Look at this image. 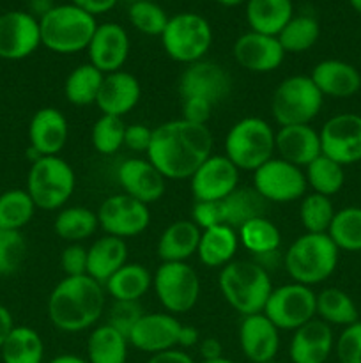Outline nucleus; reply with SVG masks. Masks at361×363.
Returning <instances> with one entry per match:
<instances>
[{
  "label": "nucleus",
  "instance_id": "29",
  "mask_svg": "<svg viewBox=\"0 0 361 363\" xmlns=\"http://www.w3.org/2000/svg\"><path fill=\"white\" fill-rule=\"evenodd\" d=\"M202 229L193 220H177L161 233L158 240V257L161 262H186L197 254Z\"/></svg>",
  "mask_w": 361,
  "mask_h": 363
},
{
  "label": "nucleus",
  "instance_id": "27",
  "mask_svg": "<svg viewBox=\"0 0 361 363\" xmlns=\"http://www.w3.org/2000/svg\"><path fill=\"white\" fill-rule=\"evenodd\" d=\"M275 152H278V158L304 170L322 155L319 131L310 124L280 126L275 133Z\"/></svg>",
  "mask_w": 361,
  "mask_h": 363
},
{
  "label": "nucleus",
  "instance_id": "54",
  "mask_svg": "<svg viewBox=\"0 0 361 363\" xmlns=\"http://www.w3.org/2000/svg\"><path fill=\"white\" fill-rule=\"evenodd\" d=\"M147 363H197V362H195L193 358H191V354H188L184 350L173 347V350L151 354Z\"/></svg>",
  "mask_w": 361,
  "mask_h": 363
},
{
  "label": "nucleus",
  "instance_id": "46",
  "mask_svg": "<svg viewBox=\"0 0 361 363\" xmlns=\"http://www.w3.org/2000/svg\"><path fill=\"white\" fill-rule=\"evenodd\" d=\"M126 126L122 117L103 116L92 124L91 142L99 155H113L124 145Z\"/></svg>",
  "mask_w": 361,
  "mask_h": 363
},
{
  "label": "nucleus",
  "instance_id": "45",
  "mask_svg": "<svg viewBox=\"0 0 361 363\" xmlns=\"http://www.w3.org/2000/svg\"><path fill=\"white\" fill-rule=\"evenodd\" d=\"M127 18H130L131 25L142 34L161 38L170 16L161 6L152 0H134L127 9Z\"/></svg>",
  "mask_w": 361,
  "mask_h": 363
},
{
  "label": "nucleus",
  "instance_id": "43",
  "mask_svg": "<svg viewBox=\"0 0 361 363\" xmlns=\"http://www.w3.org/2000/svg\"><path fill=\"white\" fill-rule=\"evenodd\" d=\"M35 204L27 190L14 188L0 195V229L20 230L35 213Z\"/></svg>",
  "mask_w": 361,
  "mask_h": 363
},
{
  "label": "nucleus",
  "instance_id": "57",
  "mask_svg": "<svg viewBox=\"0 0 361 363\" xmlns=\"http://www.w3.org/2000/svg\"><path fill=\"white\" fill-rule=\"evenodd\" d=\"M14 326L16 325H14L11 311L7 307H4V305H0V350H2L4 342H6V339L9 337V333L13 332Z\"/></svg>",
  "mask_w": 361,
  "mask_h": 363
},
{
  "label": "nucleus",
  "instance_id": "37",
  "mask_svg": "<svg viewBox=\"0 0 361 363\" xmlns=\"http://www.w3.org/2000/svg\"><path fill=\"white\" fill-rule=\"evenodd\" d=\"M0 354L4 363H42L45 344L41 335L30 326H14Z\"/></svg>",
  "mask_w": 361,
  "mask_h": 363
},
{
  "label": "nucleus",
  "instance_id": "23",
  "mask_svg": "<svg viewBox=\"0 0 361 363\" xmlns=\"http://www.w3.org/2000/svg\"><path fill=\"white\" fill-rule=\"evenodd\" d=\"M243 354L251 363L275 362L280 351V330L262 314L246 315L237 330Z\"/></svg>",
  "mask_w": 361,
  "mask_h": 363
},
{
  "label": "nucleus",
  "instance_id": "59",
  "mask_svg": "<svg viewBox=\"0 0 361 363\" xmlns=\"http://www.w3.org/2000/svg\"><path fill=\"white\" fill-rule=\"evenodd\" d=\"M218 2L219 6H225V7H236L241 6V4H246V0H214Z\"/></svg>",
  "mask_w": 361,
  "mask_h": 363
},
{
  "label": "nucleus",
  "instance_id": "10",
  "mask_svg": "<svg viewBox=\"0 0 361 363\" xmlns=\"http://www.w3.org/2000/svg\"><path fill=\"white\" fill-rule=\"evenodd\" d=\"M268 202L253 188H237L225 199L212 202H195L191 209V220L200 229L214 225H229L239 229L248 220L265 216Z\"/></svg>",
  "mask_w": 361,
  "mask_h": 363
},
{
  "label": "nucleus",
  "instance_id": "49",
  "mask_svg": "<svg viewBox=\"0 0 361 363\" xmlns=\"http://www.w3.org/2000/svg\"><path fill=\"white\" fill-rule=\"evenodd\" d=\"M145 312L142 311L138 301H113L112 308L108 312V325L120 332L122 335H130L133 326L137 325L138 319L144 315Z\"/></svg>",
  "mask_w": 361,
  "mask_h": 363
},
{
  "label": "nucleus",
  "instance_id": "28",
  "mask_svg": "<svg viewBox=\"0 0 361 363\" xmlns=\"http://www.w3.org/2000/svg\"><path fill=\"white\" fill-rule=\"evenodd\" d=\"M310 78L317 85L322 96L345 99L361 89V73L356 66L338 59H326L315 64Z\"/></svg>",
  "mask_w": 361,
  "mask_h": 363
},
{
  "label": "nucleus",
  "instance_id": "21",
  "mask_svg": "<svg viewBox=\"0 0 361 363\" xmlns=\"http://www.w3.org/2000/svg\"><path fill=\"white\" fill-rule=\"evenodd\" d=\"M232 55L236 62L250 73H273L282 66L287 53L276 35L250 30L236 39Z\"/></svg>",
  "mask_w": 361,
  "mask_h": 363
},
{
  "label": "nucleus",
  "instance_id": "20",
  "mask_svg": "<svg viewBox=\"0 0 361 363\" xmlns=\"http://www.w3.org/2000/svg\"><path fill=\"white\" fill-rule=\"evenodd\" d=\"M130 48V35L122 25L115 21L98 23V28L87 46L88 62L105 74L115 73L126 64Z\"/></svg>",
  "mask_w": 361,
  "mask_h": 363
},
{
  "label": "nucleus",
  "instance_id": "15",
  "mask_svg": "<svg viewBox=\"0 0 361 363\" xmlns=\"http://www.w3.org/2000/svg\"><path fill=\"white\" fill-rule=\"evenodd\" d=\"M322 155L342 167L361 162V116L357 113H336L322 124Z\"/></svg>",
  "mask_w": 361,
  "mask_h": 363
},
{
  "label": "nucleus",
  "instance_id": "38",
  "mask_svg": "<svg viewBox=\"0 0 361 363\" xmlns=\"http://www.w3.org/2000/svg\"><path fill=\"white\" fill-rule=\"evenodd\" d=\"M237 236H239V243L257 257L276 254L282 245V233L265 216L248 220L237 229Z\"/></svg>",
  "mask_w": 361,
  "mask_h": 363
},
{
  "label": "nucleus",
  "instance_id": "1",
  "mask_svg": "<svg viewBox=\"0 0 361 363\" xmlns=\"http://www.w3.org/2000/svg\"><path fill=\"white\" fill-rule=\"evenodd\" d=\"M212 145L214 138L209 126L184 119L168 121L152 130L147 160L166 181L190 179L212 155Z\"/></svg>",
  "mask_w": 361,
  "mask_h": 363
},
{
  "label": "nucleus",
  "instance_id": "11",
  "mask_svg": "<svg viewBox=\"0 0 361 363\" xmlns=\"http://www.w3.org/2000/svg\"><path fill=\"white\" fill-rule=\"evenodd\" d=\"M152 287L168 314H186L200 298V279L188 262H161L152 275Z\"/></svg>",
  "mask_w": 361,
  "mask_h": 363
},
{
  "label": "nucleus",
  "instance_id": "8",
  "mask_svg": "<svg viewBox=\"0 0 361 363\" xmlns=\"http://www.w3.org/2000/svg\"><path fill=\"white\" fill-rule=\"evenodd\" d=\"M324 96L308 74L285 78L275 89L271 98V113L280 126L310 124L321 113Z\"/></svg>",
  "mask_w": 361,
  "mask_h": 363
},
{
  "label": "nucleus",
  "instance_id": "48",
  "mask_svg": "<svg viewBox=\"0 0 361 363\" xmlns=\"http://www.w3.org/2000/svg\"><path fill=\"white\" fill-rule=\"evenodd\" d=\"M335 353L340 363H361V321L340 332L335 339Z\"/></svg>",
  "mask_w": 361,
  "mask_h": 363
},
{
  "label": "nucleus",
  "instance_id": "14",
  "mask_svg": "<svg viewBox=\"0 0 361 363\" xmlns=\"http://www.w3.org/2000/svg\"><path fill=\"white\" fill-rule=\"evenodd\" d=\"M96 215H98L99 227L108 236L120 238V240L138 236L151 223L149 206L126 194H117L105 199Z\"/></svg>",
  "mask_w": 361,
  "mask_h": 363
},
{
  "label": "nucleus",
  "instance_id": "61",
  "mask_svg": "<svg viewBox=\"0 0 361 363\" xmlns=\"http://www.w3.org/2000/svg\"><path fill=\"white\" fill-rule=\"evenodd\" d=\"M200 363H236V362H232V360H229V358H218V360H205V362H200Z\"/></svg>",
  "mask_w": 361,
  "mask_h": 363
},
{
  "label": "nucleus",
  "instance_id": "24",
  "mask_svg": "<svg viewBox=\"0 0 361 363\" xmlns=\"http://www.w3.org/2000/svg\"><path fill=\"white\" fill-rule=\"evenodd\" d=\"M333 351V328L317 318L294 330L289 344V358L292 363H326Z\"/></svg>",
  "mask_w": 361,
  "mask_h": 363
},
{
  "label": "nucleus",
  "instance_id": "62",
  "mask_svg": "<svg viewBox=\"0 0 361 363\" xmlns=\"http://www.w3.org/2000/svg\"><path fill=\"white\" fill-rule=\"evenodd\" d=\"M265 363H276V362H265Z\"/></svg>",
  "mask_w": 361,
  "mask_h": 363
},
{
  "label": "nucleus",
  "instance_id": "32",
  "mask_svg": "<svg viewBox=\"0 0 361 363\" xmlns=\"http://www.w3.org/2000/svg\"><path fill=\"white\" fill-rule=\"evenodd\" d=\"M250 30L265 35H278L294 16L292 0H246L244 4Z\"/></svg>",
  "mask_w": 361,
  "mask_h": 363
},
{
  "label": "nucleus",
  "instance_id": "42",
  "mask_svg": "<svg viewBox=\"0 0 361 363\" xmlns=\"http://www.w3.org/2000/svg\"><path fill=\"white\" fill-rule=\"evenodd\" d=\"M328 236L338 250L361 252V208L347 206L335 213Z\"/></svg>",
  "mask_w": 361,
  "mask_h": 363
},
{
  "label": "nucleus",
  "instance_id": "16",
  "mask_svg": "<svg viewBox=\"0 0 361 363\" xmlns=\"http://www.w3.org/2000/svg\"><path fill=\"white\" fill-rule=\"evenodd\" d=\"M41 46L39 18L27 11L0 14V59L21 60Z\"/></svg>",
  "mask_w": 361,
  "mask_h": 363
},
{
  "label": "nucleus",
  "instance_id": "31",
  "mask_svg": "<svg viewBox=\"0 0 361 363\" xmlns=\"http://www.w3.org/2000/svg\"><path fill=\"white\" fill-rule=\"evenodd\" d=\"M237 230L229 225H214L202 229L198 243V261L207 268H225L234 261L239 248Z\"/></svg>",
  "mask_w": 361,
  "mask_h": 363
},
{
  "label": "nucleus",
  "instance_id": "17",
  "mask_svg": "<svg viewBox=\"0 0 361 363\" xmlns=\"http://www.w3.org/2000/svg\"><path fill=\"white\" fill-rule=\"evenodd\" d=\"M232 89L229 71L214 60H197L188 64L179 78V92L183 99L198 98L216 105L225 99Z\"/></svg>",
  "mask_w": 361,
  "mask_h": 363
},
{
  "label": "nucleus",
  "instance_id": "25",
  "mask_svg": "<svg viewBox=\"0 0 361 363\" xmlns=\"http://www.w3.org/2000/svg\"><path fill=\"white\" fill-rule=\"evenodd\" d=\"M69 138V123L59 108L45 106L32 116L28 142L39 156H59Z\"/></svg>",
  "mask_w": 361,
  "mask_h": 363
},
{
  "label": "nucleus",
  "instance_id": "22",
  "mask_svg": "<svg viewBox=\"0 0 361 363\" xmlns=\"http://www.w3.org/2000/svg\"><path fill=\"white\" fill-rule=\"evenodd\" d=\"M117 181L122 194L147 206L158 202L166 191V177L147 158L124 160L117 169Z\"/></svg>",
  "mask_w": 361,
  "mask_h": 363
},
{
  "label": "nucleus",
  "instance_id": "18",
  "mask_svg": "<svg viewBox=\"0 0 361 363\" xmlns=\"http://www.w3.org/2000/svg\"><path fill=\"white\" fill-rule=\"evenodd\" d=\"M241 170L225 155H211L190 177L195 202H212L225 199L239 188Z\"/></svg>",
  "mask_w": 361,
  "mask_h": 363
},
{
  "label": "nucleus",
  "instance_id": "50",
  "mask_svg": "<svg viewBox=\"0 0 361 363\" xmlns=\"http://www.w3.org/2000/svg\"><path fill=\"white\" fill-rule=\"evenodd\" d=\"M60 268L66 277L87 275V248L81 243H69L60 254Z\"/></svg>",
  "mask_w": 361,
  "mask_h": 363
},
{
  "label": "nucleus",
  "instance_id": "36",
  "mask_svg": "<svg viewBox=\"0 0 361 363\" xmlns=\"http://www.w3.org/2000/svg\"><path fill=\"white\" fill-rule=\"evenodd\" d=\"M53 229L60 240L67 243H81L84 240L94 236L96 230L99 229L98 215L85 206L62 208L55 216Z\"/></svg>",
  "mask_w": 361,
  "mask_h": 363
},
{
  "label": "nucleus",
  "instance_id": "44",
  "mask_svg": "<svg viewBox=\"0 0 361 363\" xmlns=\"http://www.w3.org/2000/svg\"><path fill=\"white\" fill-rule=\"evenodd\" d=\"M335 206L331 199L321 194H306L301 199L299 220L306 233L328 234L329 225L335 218Z\"/></svg>",
  "mask_w": 361,
  "mask_h": 363
},
{
  "label": "nucleus",
  "instance_id": "5",
  "mask_svg": "<svg viewBox=\"0 0 361 363\" xmlns=\"http://www.w3.org/2000/svg\"><path fill=\"white\" fill-rule=\"evenodd\" d=\"M96 28V18L71 2L53 6L48 13L39 18L41 45L60 55H71L87 50Z\"/></svg>",
  "mask_w": 361,
  "mask_h": 363
},
{
  "label": "nucleus",
  "instance_id": "9",
  "mask_svg": "<svg viewBox=\"0 0 361 363\" xmlns=\"http://www.w3.org/2000/svg\"><path fill=\"white\" fill-rule=\"evenodd\" d=\"M161 45L170 59L188 66L205 59L212 45V27L202 14H173L161 34Z\"/></svg>",
  "mask_w": 361,
  "mask_h": 363
},
{
  "label": "nucleus",
  "instance_id": "40",
  "mask_svg": "<svg viewBox=\"0 0 361 363\" xmlns=\"http://www.w3.org/2000/svg\"><path fill=\"white\" fill-rule=\"evenodd\" d=\"M276 38L285 53H303L319 41L321 25L310 14H294Z\"/></svg>",
  "mask_w": 361,
  "mask_h": 363
},
{
  "label": "nucleus",
  "instance_id": "39",
  "mask_svg": "<svg viewBox=\"0 0 361 363\" xmlns=\"http://www.w3.org/2000/svg\"><path fill=\"white\" fill-rule=\"evenodd\" d=\"M105 73L92 66L91 62L80 64L67 74L64 82L66 99L74 106L94 105L101 89Z\"/></svg>",
  "mask_w": 361,
  "mask_h": 363
},
{
  "label": "nucleus",
  "instance_id": "35",
  "mask_svg": "<svg viewBox=\"0 0 361 363\" xmlns=\"http://www.w3.org/2000/svg\"><path fill=\"white\" fill-rule=\"evenodd\" d=\"M315 311H317V319L324 321L331 328L333 326L345 328L360 321V312L354 300L338 287L322 289L315 298Z\"/></svg>",
  "mask_w": 361,
  "mask_h": 363
},
{
  "label": "nucleus",
  "instance_id": "53",
  "mask_svg": "<svg viewBox=\"0 0 361 363\" xmlns=\"http://www.w3.org/2000/svg\"><path fill=\"white\" fill-rule=\"evenodd\" d=\"M119 0H71V4L80 9H84L85 13L92 14V16H99V14H105L108 11H112L117 6Z\"/></svg>",
  "mask_w": 361,
  "mask_h": 363
},
{
  "label": "nucleus",
  "instance_id": "2",
  "mask_svg": "<svg viewBox=\"0 0 361 363\" xmlns=\"http://www.w3.org/2000/svg\"><path fill=\"white\" fill-rule=\"evenodd\" d=\"M106 305L105 286L88 275L64 277L52 289L46 303L48 319L64 333L94 328Z\"/></svg>",
  "mask_w": 361,
  "mask_h": 363
},
{
  "label": "nucleus",
  "instance_id": "41",
  "mask_svg": "<svg viewBox=\"0 0 361 363\" xmlns=\"http://www.w3.org/2000/svg\"><path fill=\"white\" fill-rule=\"evenodd\" d=\"M304 176H306L308 188H311L314 194L326 195L329 199L338 194L343 188V183H345L343 167L324 155L315 158L304 169Z\"/></svg>",
  "mask_w": 361,
  "mask_h": 363
},
{
  "label": "nucleus",
  "instance_id": "52",
  "mask_svg": "<svg viewBox=\"0 0 361 363\" xmlns=\"http://www.w3.org/2000/svg\"><path fill=\"white\" fill-rule=\"evenodd\" d=\"M212 103L198 98H186L183 99V117L180 119L188 121L193 124H204L207 126L209 119L212 113Z\"/></svg>",
  "mask_w": 361,
  "mask_h": 363
},
{
  "label": "nucleus",
  "instance_id": "58",
  "mask_svg": "<svg viewBox=\"0 0 361 363\" xmlns=\"http://www.w3.org/2000/svg\"><path fill=\"white\" fill-rule=\"evenodd\" d=\"M50 363H88V362L87 358H81L78 357V354L66 353V354H59V357H55Z\"/></svg>",
  "mask_w": 361,
  "mask_h": 363
},
{
  "label": "nucleus",
  "instance_id": "56",
  "mask_svg": "<svg viewBox=\"0 0 361 363\" xmlns=\"http://www.w3.org/2000/svg\"><path fill=\"white\" fill-rule=\"evenodd\" d=\"M198 342H200V332H198L195 326H180L179 342H177V347H179V350H190V347L198 346Z\"/></svg>",
  "mask_w": 361,
  "mask_h": 363
},
{
  "label": "nucleus",
  "instance_id": "12",
  "mask_svg": "<svg viewBox=\"0 0 361 363\" xmlns=\"http://www.w3.org/2000/svg\"><path fill=\"white\" fill-rule=\"evenodd\" d=\"M315 298L317 294L311 291V287L303 284L289 282L276 289L273 287L264 315L280 332H294L317 318Z\"/></svg>",
  "mask_w": 361,
  "mask_h": 363
},
{
  "label": "nucleus",
  "instance_id": "51",
  "mask_svg": "<svg viewBox=\"0 0 361 363\" xmlns=\"http://www.w3.org/2000/svg\"><path fill=\"white\" fill-rule=\"evenodd\" d=\"M152 140V128H149L147 124H127L126 133H124V145H126L130 151L134 152H145L147 155L149 145Z\"/></svg>",
  "mask_w": 361,
  "mask_h": 363
},
{
  "label": "nucleus",
  "instance_id": "3",
  "mask_svg": "<svg viewBox=\"0 0 361 363\" xmlns=\"http://www.w3.org/2000/svg\"><path fill=\"white\" fill-rule=\"evenodd\" d=\"M218 286L227 303L243 318L262 314L273 291L268 269L255 261H232L222 268Z\"/></svg>",
  "mask_w": 361,
  "mask_h": 363
},
{
  "label": "nucleus",
  "instance_id": "7",
  "mask_svg": "<svg viewBox=\"0 0 361 363\" xmlns=\"http://www.w3.org/2000/svg\"><path fill=\"white\" fill-rule=\"evenodd\" d=\"M76 176L69 163L60 156H41L30 165L25 190L42 211L62 209L73 195Z\"/></svg>",
  "mask_w": 361,
  "mask_h": 363
},
{
  "label": "nucleus",
  "instance_id": "4",
  "mask_svg": "<svg viewBox=\"0 0 361 363\" xmlns=\"http://www.w3.org/2000/svg\"><path fill=\"white\" fill-rule=\"evenodd\" d=\"M338 259L340 250L328 234L304 233L283 254V268L292 282L311 287L336 272Z\"/></svg>",
  "mask_w": 361,
  "mask_h": 363
},
{
  "label": "nucleus",
  "instance_id": "19",
  "mask_svg": "<svg viewBox=\"0 0 361 363\" xmlns=\"http://www.w3.org/2000/svg\"><path fill=\"white\" fill-rule=\"evenodd\" d=\"M180 323L168 312L144 314L127 335L131 347L147 354L161 353L177 347L179 342Z\"/></svg>",
  "mask_w": 361,
  "mask_h": 363
},
{
  "label": "nucleus",
  "instance_id": "13",
  "mask_svg": "<svg viewBox=\"0 0 361 363\" xmlns=\"http://www.w3.org/2000/svg\"><path fill=\"white\" fill-rule=\"evenodd\" d=\"M253 190L265 202L287 204L301 201L306 195L308 183L303 169L273 156L253 172Z\"/></svg>",
  "mask_w": 361,
  "mask_h": 363
},
{
  "label": "nucleus",
  "instance_id": "33",
  "mask_svg": "<svg viewBox=\"0 0 361 363\" xmlns=\"http://www.w3.org/2000/svg\"><path fill=\"white\" fill-rule=\"evenodd\" d=\"M152 287V273L138 262H126L105 284V291L113 301H140Z\"/></svg>",
  "mask_w": 361,
  "mask_h": 363
},
{
  "label": "nucleus",
  "instance_id": "60",
  "mask_svg": "<svg viewBox=\"0 0 361 363\" xmlns=\"http://www.w3.org/2000/svg\"><path fill=\"white\" fill-rule=\"evenodd\" d=\"M350 7H353L354 11H356L357 14H361V0H349Z\"/></svg>",
  "mask_w": 361,
  "mask_h": 363
},
{
  "label": "nucleus",
  "instance_id": "6",
  "mask_svg": "<svg viewBox=\"0 0 361 363\" xmlns=\"http://www.w3.org/2000/svg\"><path fill=\"white\" fill-rule=\"evenodd\" d=\"M275 133L268 121L244 117L227 133L225 156L239 170L255 172L275 155Z\"/></svg>",
  "mask_w": 361,
  "mask_h": 363
},
{
  "label": "nucleus",
  "instance_id": "26",
  "mask_svg": "<svg viewBox=\"0 0 361 363\" xmlns=\"http://www.w3.org/2000/svg\"><path fill=\"white\" fill-rule=\"evenodd\" d=\"M142 96L140 82L134 74L120 69L108 73L103 78L96 105L103 116L122 117L127 116L138 105Z\"/></svg>",
  "mask_w": 361,
  "mask_h": 363
},
{
  "label": "nucleus",
  "instance_id": "34",
  "mask_svg": "<svg viewBox=\"0 0 361 363\" xmlns=\"http://www.w3.org/2000/svg\"><path fill=\"white\" fill-rule=\"evenodd\" d=\"M130 342L127 337L105 325L94 326L87 340L88 363H126Z\"/></svg>",
  "mask_w": 361,
  "mask_h": 363
},
{
  "label": "nucleus",
  "instance_id": "47",
  "mask_svg": "<svg viewBox=\"0 0 361 363\" xmlns=\"http://www.w3.org/2000/svg\"><path fill=\"white\" fill-rule=\"evenodd\" d=\"M27 243L20 230L0 229V277L13 275L23 264Z\"/></svg>",
  "mask_w": 361,
  "mask_h": 363
},
{
  "label": "nucleus",
  "instance_id": "30",
  "mask_svg": "<svg viewBox=\"0 0 361 363\" xmlns=\"http://www.w3.org/2000/svg\"><path fill=\"white\" fill-rule=\"evenodd\" d=\"M126 262L127 245L120 238L105 234L87 248V275L103 286Z\"/></svg>",
  "mask_w": 361,
  "mask_h": 363
},
{
  "label": "nucleus",
  "instance_id": "55",
  "mask_svg": "<svg viewBox=\"0 0 361 363\" xmlns=\"http://www.w3.org/2000/svg\"><path fill=\"white\" fill-rule=\"evenodd\" d=\"M198 351H200L202 362L223 358V344L216 337H205V339H202L198 342Z\"/></svg>",
  "mask_w": 361,
  "mask_h": 363
}]
</instances>
